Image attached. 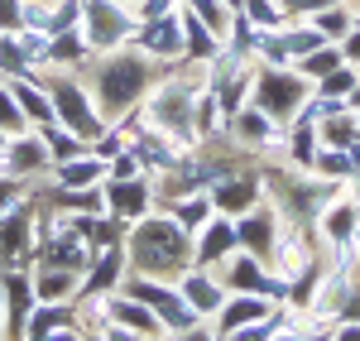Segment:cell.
I'll return each instance as SVG.
<instances>
[{
  "label": "cell",
  "mask_w": 360,
  "mask_h": 341,
  "mask_svg": "<svg viewBox=\"0 0 360 341\" xmlns=\"http://www.w3.org/2000/svg\"><path fill=\"white\" fill-rule=\"evenodd\" d=\"M125 255L135 259L139 274H154V279H164V274H183L188 269V259H193V240H188V231L178 226L173 217H139L135 236H130V250Z\"/></svg>",
  "instance_id": "1"
},
{
  "label": "cell",
  "mask_w": 360,
  "mask_h": 341,
  "mask_svg": "<svg viewBox=\"0 0 360 341\" xmlns=\"http://www.w3.org/2000/svg\"><path fill=\"white\" fill-rule=\"evenodd\" d=\"M144 91H149V63L135 58V53H115L111 49V58H106L101 72H96V86H91L96 111L101 115H125Z\"/></svg>",
  "instance_id": "2"
},
{
  "label": "cell",
  "mask_w": 360,
  "mask_h": 341,
  "mask_svg": "<svg viewBox=\"0 0 360 341\" xmlns=\"http://www.w3.org/2000/svg\"><path fill=\"white\" fill-rule=\"evenodd\" d=\"M49 96H53L58 120H63L68 130H77L86 144H96V135L106 130V115L96 111V96H91V86H77L72 77H58V82L49 86Z\"/></svg>",
  "instance_id": "3"
},
{
  "label": "cell",
  "mask_w": 360,
  "mask_h": 341,
  "mask_svg": "<svg viewBox=\"0 0 360 341\" xmlns=\"http://www.w3.org/2000/svg\"><path fill=\"white\" fill-rule=\"evenodd\" d=\"M82 34L91 49H101V53H111L120 44H130L139 34V25L130 20V10L125 5H111V0H82Z\"/></svg>",
  "instance_id": "4"
},
{
  "label": "cell",
  "mask_w": 360,
  "mask_h": 341,
  "mask_svg": "<svg viewBox=\"0 0 360 341\" xmlns=\"http://www.w3.org/2000/svg\"><path fill=\"white\" fill-rule=\"evenodd\" d=\"M317 86H307L298 72H288V67H274V72H264L259 86H255V106L264 115H293L303 106L307 96H312Z\"/></svg>",
  "instance_id": "5"
},
{
  "label": "cell",
  "mask_w": 360,
  "mask_h": 341,
  "mask_svg": "<svg viewBox=\"0 0 360 341\" xmlns=\"http://www.w3.org/2000/svg\"><path fill=\"white\" fill-rule=\"evenodd\" d=\"M221 284L231 288V293H264V298H288V288L278 284V279H264V274H259V255H250V250H240V245L226 255Z\"/></svg>",
  "instance_id": "6"
},
{
  "label": "cell",
  "mask_w": 360,
  "mask_h": 341,
  "mask_svg": "<svg viewBox=\"0 0 360 341\" xmlns=\"http://www.w3.org/2000/svg\"><path fill=\"white\" fill-rule=\"evenodd\" d=\"M139 49L149 58H178L183 53V15H154V20H144V29L135 34Z\"/></svg>",
  "instance_id": "7"
},
{
  "label": "cell",
  "mask_w": 360,
  "mask_h": 341,
  "mask_svg": "<svg viewBox=\"0 0 360 341\" xmlns=\"http://www.w3.org/2000/svg\"><path fill=\"white\" fill-rule=\"evenodd\" d=\"M259 317H269V298L264 293H236L231 303H221L217 308V337H236V332H245V327H255Z\"/></svg>",
  "instance_id": "8"
},
{
  "label": "cell",
  "mask_w": 360,
  "mask_h": 341,
  "mask_svg": "<svg viewBox=\"0 0 360 341\" xmlns=\"http://www.w3.org/2000/svg\"><path fill=\"white\" fill-rule=\"evenodd\" d=\"M25 337H82L77 303H39L25 322Z\"/></svg>",
  "instance_id": "9"
},
{
  "label": "cell",
  "mask_w": 360,
  "mask_h": 341,
  "mask_svg": "<svg viewBox=\"0 0 360 341\" xmlns=\"http://www.w3.org/2000/svg\"><path fill=\"white\" fill-rule=\"evenodd\" d=\"M49 164H53V154H49V144L39 140V135H29V130L10 135V144H5V173L29 178V173H44Z\"/></svg>",
  "instance_id": "10"
},
{
  "label": "cell",
  "mask_w": 360,
  "mask_h": 341,
  "mask_svg": "<svg viewBox=\"0 0 360 341\" xmlns=\"http://www.w3.org/2000/svg\"><path fill=\"white\" fill-rule=\"evenodd\" d=\"M106 202H111L115 221H139V217L149 212V202H154V188H149L144 178H120V183L106 188Z\"/></svg>",
  "instance_id": "11"
},
{
  "label": "cell",
  "mask_w": 360,
  "mask_h": 341,
  "mask_svg": "<svg viewBox=\"0 0 360 341\" xmlns=\"http://www.w3.org/2000/svg\"><path fill=\"white\" fill-rule=\"evenodd\" d=\"M111 322H120L130 337H164V322H159V313L149 308V303H139V298H115L111 293Z\"/></svg>",
  "instance_id": "12"
},
{
  "label": "cell",
  "mask_w": 360,
  "mask_h": 341,
  "mask_svg": "<svg viewBox=\"0 0 360 341\" xmlns=\"http://www.w3.org/2000/svg\"><path fill=\"white\" fill-rule=\"evenodd\" d=\"M236 236H240V250H250V255H259V259H269V250H274V240H278L274 212L250 207L245 217H240V226H236Z\"/></svg>",
  "instance_id": "13"
},
{
  "label": "cell",
  "mask_w": 360,
  "mask_h": 341,
  "mask_svg": "<svg viewBox=\"0 0 360 341\" xmlns=\"http://www.w3.org/2000/svg\"><path fill=\"white\" fill-rule=\"evenodd\" d=\"M255 202H259V183L255 178H231L226 173L221 183H217V193H212V207L226 212V217H245Z\"/></svg>",
  "instance_id": "14"
},
{
  "label": "cell",
  "mask_w": 360,
  "mask_h": 341,
  "mask_svg": "<svg viewBox=\"0 0 360 341\" xmlns=\"http://www.w3.org/2000/svg\"><path fill=\"white\" fill-rule=\"evenodd\" d=\"M236 245H240L236 226H231L226 217H217V221H207V226H202V240L193 245V259H197V264H217V259H226Z\"/></svg>",
  "instance_id": "15"
},
{
  "label": "cell",
  "mask_w": 360,
  "mask_h": 341,
  "mask_svg": "<svg viewBox=\"0 0 360 341\" xmlns=\"http://www.w3.org/2000/svg\"><path fill=\"white\" fill-rule=\"evenodd\" d=\"M0 293L10 298L5 332H10V337H25V322H29V313H34V284H29L25 274H5V279H0Z\"/></svg>",
  "instance_id": "16"
},
{
  "label": "cell",
  "mask_w": 360,
  "mask_h": 341,
  "mask_svg": "<svg viewBox=\"0 0 360 341\" xmlns=\"http://www.w3.org/2000/svg\"><path fill=\"white\" fill-rule=\"evenodd\" d=\"M221 279H212V274H207V269H193V274H183V284H178V293H183V298H188V303H193L197 313L202 317H217V308H221L226 298H221Z\"/></svg>",
  "instance_id": "17"
},
{
  "label": "cell",
  "mask_w": 360,
  "mask_h": 341,
  "mask_svg": "<svg viewBox=\"0 0 360 341\" xmlns=\"http://www.w3.org/2000/svg\"><path fill=\"white\" fill-rule=\"evenodd\" d=\"M217 39H221V34L207 29L193 10L183 5V53L193 58V63H212V58H217Z\"/></svg>",
  "instance_id": "18"
},
{
  "label": "cell",
  "mask_w": 360,
  "mask_h": 341,
  "mask_svg": "<svg viewBox=\"0 0 360 341\" xmlns=\"http://www.w3.org/2000/svg\"><path fill=\"white\" fill-rule=\"evenodd\" d=\"M72 293H77V274L72 269H39L34 303H72Z\"/></svg>",
  "instance_id": "19"
},
{
  "label": "cell",
  "mask_w": 360,
  "mask_h": 341,
  "mask_svg": "<svg viewBox=\"0 0 360 341\" xmlns=\"http://www.w3.org/2000/svg\"><path fill=\"white\" fill-rule=\"evenodd\" d=\"M101 173H106V159L101 154H77V159H63L58 164V183L63 188H91Z\"/></svg>",
  "instance_id": "20"
},
{
  "label": "cell",
  "mask_w": 360,
  "mask_h": 341,
  "mask_svg": "<svg viewBox=\"0 0 360 341\" xmlns=\"http://www.w3.org/2000/svg\"><path fill=\"white\" fill-rule=\"evenodd\" d=\"M86 53H96V49L86 44V34H77V29H63L49 44V63H58V67H77V63H86Z\"/></svg>",
  "instance_id": "21"
},
{
  "label": "cell",
  "mask_w": 360,
  "mask_h": 341,
  "mask_svg": "<svg viewBox=\"0 0 360 341\" xmlns=\"http://www.w3.org/2000/svg\"><path fill=\"white\" fill-rule=\"evenodd\" d=\"M39 130H44V140H49V154H53V164L86 154V140L77 135V130H68L63 120H49V125H39Z\"/></svg>",
  "instance_id": "22"
},
{
  "label": "cell",
  "mask_w": 360,
  "mask_h": 341,
  "mask_svg": "<svg viewBox=\"0 0 360 341\" xmlns=\"http://www.w3.org/2000/svg\"><path fill=\"white\" fill-rule=\"evenodd\" d=\"M10 91H15V101H20V111L29 115V120H39V125H49V120H58L53 111V96L49 91H34V86L20 77V82H10Z\"/></svg>",
  "instance_id": "23"
},
{
  "label": "cell",
  "mask_w": 360,
  "mask_h": 341,
  "mask_svg": "<svg viewBox=\"0 0 360 341\" xmlns=\"http://www.w3.org/2000/svg\"><path fill=\"white\" fill-rule=\"evenodd\" d=\"M120 269H125V245H106L101 259H96V274H91L86 293H111L120 284Z\"/></svg>",
  "instance_id": "24"
},
{
  "label": "cell",
  "mask_w": 360,
  "mask_h": 341,
  "mask_svg": "<svg viewBox=\"0 0 360 341\" xmlns=\"http://www.w3.org/2000/svg\"><path fill=\"white\" fill-rule=\"evenodd\" d=\"M231 130H236V140H245V144H269L274 140V130H269V115L259 111H240L236 120H231Z\"/></svg>",
  "instance_id": "25"
},
{
  "label": "cell",
  "mask_w": 360,
  "mask_h": 341,
  "mask_svg": "<svg viewBox=\"0 0 360 341\" xmlns=\"http://www.w3.org/2000/svg\"><path fill=\"white\" fill-rule=\"evenodd\" d=\"M322 226H327V240H332V245H351V236H356V212H351L346 202H332L327 217H322Z\"/></svg>",
  "instance_id": "26"
},
{
  "label": "cell",
  "mask_w": 360,
  "mask_h": 341,
  "mask_svg": "<svg viewBox=\"0 0 360 341\" xmlns=\"http://www.w3.org/2000/svg\"><path fill=\"white\" fill-rule=\"evenodd\" d=\"M212 212H217V207H212V198L193 193V198H183L178 207H173V221H178L183 231H197V226H207V221H212Z\"/></svg>",
  "instance_id": "27"
},
{
  "label": "cell",
  "mask_w": 360,
  "mask_h": 341,
  "mask_svg": "<svg viewBox=\"0 0 360 341\" xmlns=\"http://www.w3.org/2000/svg\"><path fill=\"white\" fill-rule=\"evenodd\" d=\"M312 25H317V34L332 44L336 34L346 39V29H356V15H346V5H322V10L312 15Z\"/></svg>",
  "instance_id": "28"
},
{
  "label": "cell",
  "mask_w": 360,
  "mask_h": 341,
  "mask_svg": "<svg viewBox=\"0 0 360 341\" xmlns=\"http://www.w3.org/2000/svg\"><path fill=\"white\" fill-rule=\"evenodd\" d=\"M341 63H346V53H341V49H332V44H322V49H312L298 67H303V77H327L332 67H341Z\"/></svg>",
  "instance_id": "29"
},
{
  "label": "cell",
  "mask_w": 360,
  "mask_h": 341,
  "mask_svg": "<svg viewBox=\"0 0 360 341\" xmlns=\"http://www.w3.org/2000/svg\"><path fill=\"white\" fill-rule=\"evenodd\" d=\"M322 140L336 144V149H351V140H356V120L346 111H332L327 120H322Z\"/></svg>",
  "instance_id": "30"
},
{
  "label": "cell",
  "mask_w": 360,
  "mask_h": 341,
  "mask_svg": "<svg viewBox=\"0 0 360 341\" xmlns=\"http://www.w3.org/2000/svg\"><path fill=\"white\" fill-rule=\"evenodd\" d=\"M188 10H193V15H197V20H202L207 29H217V34H226L231 15H236V10H226L221 0H188Z\"/></svg>",
  "instance_id": "31"
},
{
  "label": "cell",
  "mask_w": 360,
  "mask_h": 341,
  "mask_svg": "<svg viewBox=\"0 0 360 341\" xmlns=\"http://www.w3.org/2000/svg\"><path fill=\"white\" fill-rule=\"evenodd\" d=\"M356 67H351V63H346V67H332V72H327V77H322V86H317V91H322V96H336V101H346V96H351V91H356Z\"/></svg>",
  "instance_id": "32"
},
{
  "label": "cell",
  "mask_w": 360,
  "mask_h": 341,
  "mask_svg": "<svg viewBox=\"0 0 360 341\" xmlns=\"http://www.w3.org/2000/svg\"><path fill=\"white\" fill-rule=\"evenodd\" d=\"M25 125H29V115L20 111L15 91H10V86H0V130H5V135H20Z\"/></svg>",
  "instance_id": "33"
},
{
  "label": "cell",
  "mask_w": 360,
  "mask_h": 341,
  "mask_svg": "<svg viewBox=\"0 0 360 341\" xmlns=\"http://www.w3.org/2000/svg\"><path fill=\"white\" fill-rule=\"evenodd\" d=\"M240 10L250 15V25H255V29H274V25H283V15L274 10V0H240Z\"/></svg>",
  "instance_id": "34"
},
{
  "label": "cell",
  "mask_w": 360,
  "mask_h": 341,
  "mask_svg": "<svg viewBox=\"0 0 360 341\" xmlns=\"http://www.w3.org/2000/svg\"><path fill=\"white\" fill-rule=\"evenodd\" d=\"M25 25V0H0V34H15Z\"/></svg>",
  "instance_id": "35"
},
{
  "label": "cell",
  "mask_w": 360,
  "mask_h": 341,
  "mask_svg": "<svg viewBox=\"0 0 360 341\" xmlns=\"http://www.w3.org/2000/svg\"><path fill=\"white\" fill-rule=\"evenodd\" d=\"M20 183H25V178H15V173H10V178L0 183V217H10V212L20 207V193H25Z\"/></svg>",
  "instance_id": "36"
},
{
  "label": "cell",
  "mask_w": 360,
  "mask_h": 341,
  "mask_svg": "<svg viewBox=\"0 0 360 341\" xmlns=\"http://www.w3.org/2000/svg\"><path fill=\"white\" fill-rule=\"evenodd\" d=\"M346 101H351V106H356V111H360V82H356V91H351V96H346Z\"/></svg>",
  "instance_id": "37"
},
{
  "label": "cell",
  "mask_w": 360,
  "mask_h": 341,
  "mask_svg": "<svg viewBox=\"0 0 360 341\" xmlns=\"http://www.w3.org/2000/svg\"><path fill=\"white\" fill-rule=\"evenodd\" d=\"M5 144H10V135H5V130H0V149H5Z\"/></svg>",
  "instance_id": "38"
},
{
  "label": "cell",
  "mask_w": 360,
  "mask_h": 341,
  "mask_svg": "<svg viewBox=\"0 0 360 341\" xmlns=\"http://www.w3.org/2000/svg\"><path fill=\"white\" fill-rule=\"evenodd\" d=\"M111 5H139V0H111Z\"/></svg>",
  "instance_id": "39"
},
{
  "label": "cell",
  "mask_w": 360,
  "mask_h": 341,
  "mask_svg": "<svg viewBox=\"0 0 360 341\" xmlns=\"http://www.w3.org/2000/svg\"><path fill=\"white\" fill-rule=\"evenodd\" d=\"M0 173H5V149H0Z\"/></svg>",
  "instance_id": "40"
},
{
  "label": "cell",
  "mask_w": 360,
  "mask_h": 341,
  "mask_svg": "<svg viewBox=\"0 0 360 341\" xmlns=\"http://www.w3.org/2000/svg\"><path fill=\"white\" fill-rule=\"evenodd\" d=\"M231 10H240V0H231Z\"/></svg>",
  "instance_id": "41"
},
{
  "label": "cell",
  "mask_w": 360,
  "mask_h": 341,
  "mask_svg": "<svg viewBox=\"0 0 360 341\" xmlns=\"http://www.w3.org/2000/svg\"><path fill=\"white\" fill-rule=\"evenodd\" d=\"M0 332H5V317H0Z\"/></svg>",
  "instance_id": "42"
}]
</instances>
